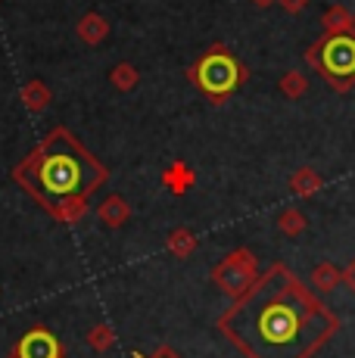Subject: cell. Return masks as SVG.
I'll return each mask as SVG.
<instances>
[{
	"instance_id": "cell-12",
	"label": "cell",
	"mask_w": 355,
	"mask_h": 358,
	"mask_svg": "<svg viewBox=\"0 0 355 358\" xmlns=\"http://www.w3.org/2000/svg\"><path fill=\"white\" fill-rule=\"evenodd\" d=\"M309 280H312V290L315 293H333L343 284V271H340L337 265H331V262H318V265L312 268Z\"/></svg>"
},
{
	"instance_id": "cell-16",
	"label": "cell",
	"mask_w": 355,
	"mask_h": 358,
	"mask_svg": "<svg viewBox=\"0 0 355 358\" xmlns=\"http://www.w3.org/2000/svg\"><path fill=\"white\" fill-rule=\"evenodd\" d=\"M277 91H281L287 100H303L305 91H309V78H305L303 72H296V69H290V72L281 75V81H277Z\"/></svg>"
},
{
	"instance_id": "cell-2",
	"label": "cell",
	"mask_w": 355,
	"mask_h": 358,
	"mask_svg": "<svg viewBox=\"0 0 355 358\" xmlns=\"http://www.w3.org/2000/svg\"><path fill=\"white\" fill-rule=\"evenodd\" d=\"M13 181L59 224H78L109 169L66 125L50 128L13 165Z\"/></svg>"
},
{
	"instance_id": "cell-15",
	"label": "cell",
	"mask_w": 355,
	"mask_h": 358,
	"mask_svg": "<svg viewBox=\"0 0 355 358\" xmlns=\"http://www.w3.org/2000/svg\"><path fill=\"white\" fill-rule=\"evenodd\" d=\"M305 228H309V218L303 215V209H296V206L281 209V215H277V231H281L284 237H299Z\"/></svg>"
},
{
	"instance_id": "cell-5",
	"label": "cell",
	"mask_w": 355,
	"mask_h": 358,
	"mask_svg": "<svg viewBox=\"0 0 355 358\" xmlns=\"http://www.w3.org/2000/svg\"><path fill=\"white\" fill-rule=\"evenodd\" d=\"M212 284L218 287L222 293H228L231 299H237V296H243L252 287V280L259 278V262H256V252L247 250V246H240V250L228 252L222 262H215L212 265Z\"/></svg>"
},
{
	"instance_id": "cell-23",
	"label": "cell",
	"mask_w": 355,
	"mask_h": 358,
	"mask_svg": "<svg viewBox=\"0 0 355 358\" xmlns=\"http://www.w3.org/2000/svg\"><path fill=\"white\" fill-rule=\"evenodd\" d=\"M0 3H3V0H0Z\"/></svg>"
},
{
	"instance_id": "cell-18",
	"label": "cell",
	"mask_w": 355,
	"mask_h": 358,
	"mask_svg": "<svg viewBox=\"0 0 355 358\" xmlns=\"http://www.w3.org/2000/svg\"><path fill=\"white\" fill-rule=\"evenodd\" d=\"M87 346H91L97 355L109 352V349L115 346V330L109 327V324H97V327H91V330H87Z\"/></svg>"
},
{
	"instance_id": "cell-14",
	"label": "cell",
	"mask_w": 355,
	"mask_h": 358,
	"mask_svg": "<svg viewBox=\"0 0 355 358\" xmlns=\"http://www.w3.org/2000/svg\"><path fill=\"white\" fill-rule=\"evenodd\" d=\"M166 250L175 259H190L196 252V234L190 228H172L166 237Z\"/></svg>"
},
{
	"instance_id": "cell-19",
	"label": "cell",
	"mask_w": 355,
	"mask_h": 358,
	"mask_svg": "<svg viewBox=\"0 0 355 358\" xmlns=\"http://www.w3.org/2000/svg\"><path fill=\"white\" fill-rule=\"evenodd\" d=\"M131 358H181L178 355V349H172V346H159L153 355H143V352H131Z\"/></svg>"
},
{
	"instance_id": "cell-24",
	"label": "cell",
	"mask_w": 355,
	"mask_h": 358,
	"mask_svg": "<svg viewBox=\"0 0 355 358\" xmlns=\"http://www.w3.org/2000/svg\"><path fill=\"white\" fill-rule=\"evenodd\" d=\"M10 358H13V355H10Z\"/></svg>"
},
{
	"instance_id": "cell-22",
	"label": "cell",
	"mask_w": 355,
	"mask_h": 358,
	"mask_svg": "<svg viewBox=\"0 0 355 358\" xmlns=\"http://www.w3.org/2000/svg\"><path fill=\"white\" fill-rule=\"evenodd\" d=\"M249 3H252V6H259V10H268V6H271V3H277V0H249Z\"/></svg>"
},
{
	"instance_id": "cell-13",
	"label": "cell",
	"mask_w": 355,
	"mask_h": 358,
	"mask_svg": "<svg viewBox=\"0 0 355 358\" xmlns=\"http://www.w3.org/2000/svg\"><path fill=\"white\" fill-rule=\"evenodd\" d=\"M321 187H324V178H321L315 169H309V165H303V169H296L290 175V190L296 196H303V199L315 196Z\"/></svg>"
},
{
	"instance_id": "cell-7",
	"label": "cell",
	"mask_w": 355,
	"mask_h": 358,
	"mask_svg": "<svg viewBox=\"0 0 355 358\" xmlns=\"http://www.w3.org/2000/svg\"><path fill=\"white\" fill-rule=\"evenodd\" d=\"M159 181H162V187H166L168 194L184 196V194H190V190H194L196 175H194V169H190L187 162L178 159V162H172V165H166V169H162Z\"/></svg>"
},
{
	"instance_id": "cell-6",
	"label": "cell",
	"mask_w": 355,
	"mask_h": 358,
	"mask_svg": "<svg viewBox=\"0 0 355 358\" xmlns=\"http://www.w3.org/2000/svg\"><path fill=\"white\" fill-rule=\"evenodd\" d=\"M10 355L13 358H66V349L53 330H47L44 324H35L19 336Z\"/></svg>"
},
{
	"instance_id": "cell-4",
	"label": "cell",
	"mask_w": 355,
	"mask_h": 358,
	"mask_svg": "<svg viewBox=\"0 0 355 358\" xmlns=\"http://www.w3.org/2000/svg\"><path fill=\"white\" fill-rule=\"evenodd\" d=\"M305 63L315 69L331 91L349 94L355 87V31L321 34L305 50Z\"/></svg>"
},
{
	"instance_id": "cell-3",
	"label": "cell",
	"mask_w": 355,
	"mask_h": 358,
	"mask_svg": "<svg viewBox=\"0 0 355 358\" xmlns=\"http://www.w3.org/2000/svg\"><path fill=\"white\" fill-rule=\"evenodd\" d=\"M187 81L212 103V106H222V103H228L249 81V69L243 66V59L237 57L228 44L215 41V44H209L206 50L190 63Z\"/></svg>"
},
{
	"instance_id": "cell-17",
	"label": "cell",
	"mask_w": 355,
	"mask_h": 358,
	"mask_svg": "<svg viewBox=\"0 0 355 358\" xmlns=\"http://www.w3.org/2000/svg\"><path fill=\"white\" fill-rule=\"evenodd\" d=\"M109 81H113L115 91L131 94L134 87H138V81H140V72H138V69H134L131 63H115L113 72H109Z\"/></svg>"
},
{
	"instance_id": "cell-11",
	"label": "cell",
	"mask_w": 355,
	"mask_h": 358,
	"mask_svg": "<svg viewBox=\"0 0 355 358\" xmlns=\"http://www.w3.org/2000/svg\"><path fill=\"white\" fill-rule=\"evenodd\" d=\"M321 29L324 34H346V31H355V16L346 6L340 3H331L324 13H321Z\"/></svg>"
},
{
	"instance_id": "cell-10",
	"label": "cell",
	"mask_w": 355,
	"mask_h": 358,
	"mask_svg": "<svg viewBox=\"0 0 355 358\" xmlns=\"http://www.w3.org/2000/svg\"><path fill=\"white\" fill-rule=\"evenodd\" d=\"M19 100H22V106L29 109V113L41 115V113H44V109L53 103V94H50V87H47L41 78H31L29 85L19 91Z\"/></svg>"
},
{
	"instance_id": "cell-9",
	"label": "cell",
	"mask_w": 355,
	"mask_h": 358,
	"mask_svg": "<svg viewBox=\"0 0 355 358\" xmlns=\"http://www.w3.org/2000/svg\"><path fill=\"white\" fill-rule=\"evenodd\" d=\"M75 31H78V38L85 41L87 47H97V44H103V41H106V34H109V22H106V16H103V13H97V10H87L85 16L78 19V25H75Z\"/></svg>"
},
{
	"instance_id": "cell-1",
	"label": "cell",
	"mask_w": 355,
	"mask_h": 358,
	"mask_svg": "<svg viewBox=\"0 0 355 358\" xmlns=\"http://www.w3.org/2000/svg\"><path fill=\"white\" fill-rule=\"evenodd\" d=\"M215 327L243 358H315L340 318L287 262H275L218 315Z\"/></svg>"
},
{
	"instance_id": "cell-21",
	"label": "cell",
	"mask_w": 355,
	"mask_h": 358,
	"mask_svg": "<svg viewBox=\"0 0 355 358\" xmlns=\"http://www.w3.org/2000/svg\"><path fill=\"white\" fill-rule=\"evenodd\" d=\"M343 284H346V287H349V293L355 296V259H352V262H349V265H346V268H343Z\"/></svg>"
},
{
	"instance_id": "cell-8",
	"label": "cell",
	"mask_w": 355,
	"mask_h": 358,
	"mask_svg": "<svg viewBox=\"0 0 355 358\" xmlns=\"http://www.w3.org/2000/svg\"><path fill=\"white\" fill-rule=\"evenodd\" d=\"M97 218L106 224V228H122V224H128L131 222V206H128V199L125 196H119V194H109L103 203L97 206Z\"/></svg>"
},
{
	"instance_id": "cell-20",
	"label": "cell",
	"mask_w": 355,
	"mask_h": 358,
	"mask_svg": "<svg viewBox=\"0 0 355 358\" xmlns=\"http://www.w3.org/2000/svg\"><path fill=\"white\" fill-rule=\"evenodd\" d=\"M277 3H281L290 16H296V13H303L305 6H309V0H277Z\"/></svg>"
}]
</instances>
